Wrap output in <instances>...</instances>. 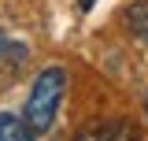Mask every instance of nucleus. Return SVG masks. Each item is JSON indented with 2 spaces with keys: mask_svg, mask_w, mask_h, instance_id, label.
Segmentation results:
<instances>
[{
  "mask_svg": "<svg viewBox=\"0 0 148 141\" xmlns=\"http://www.w3.org/2000/svg\"><path fill=\"white\" fill-rule=\"evenodd\" d=\"M92 8H96V0H78V11H82V15H89Z\"/></svg>",
  "mask_w": 148,
  "mask_h": 141,
  "instance_id": "nucleus-6",
  "label": "nucleus"
},
{
  "mask_svg": "<svg viewBox=\"0 0 148 141\" xmlns=\"http://www.w3.org/2000/svg\"><path fill=\"white\" fill-rule=\"evenodd\" d=\"M145 115H148V93H145Z\"/></svg>",
  "mask_w": 148,
  "mask_h": 141,
  "instance_id": "nucleus-7",
  "label": "nucleus"
},
{
  "mask_svg": "<svg viewBox=\"0 0 148 141\" xmlns=\"http://www.w3.org/2000/svg\"><path fill=\"white\" fill-rule=\"evenodd\" d=\"M37 134L30 130L26 119H18L11 111H0V141H34Z\"/></svg>",
  "mask_w": 148,
  "mask_h": 141,
  "instance_id": "nucleus-5",
  "label": "nucleus"
},
{
  "mask_svg": "<svg viewBox=\"0 0 148 141\" xmlns=\"http://www.w3.org/2000/svg\"><path fill=\"white\" fill-rule=\"evenodd\" d=\"M74 141H141V138L126 119H92L74 134Z\"/></svg>",
  "mask_w": 148,
  "mask_h": 141,
  "instance_id": "nucleus-2",
  "label": "nucleus"
},
{
  "mask_svg": "<svg viewBox=\"0 0 148 141\" xmlns=\"http://www.w3.org/2000/svg\"><path fill=\"white\" fill-rule=\"evenodd\" d=\"M26 59H30V48H26L18 37L0 30V78H4V82H8V78H18V70H22Z\"/></svg>",
  "mask_w": 148,
  "mask_h": 141,
  "instance_id": "nucleus-3",
  "label": "nucleus"
},
{
  "mask_svg": "<svg viewBox=\"0 0 148 141\" xmlns=\"http://www.w3.org/2000/svg\"><path fill=\"white\" fill-rule=\"evenodd\" d=\"M122 22H126V30L137 37V41H145V45H148V0L130 4L126 11H122Z\"/></svg>",
  "mask_w": 148,
  "mask_h": 141,
  "instance_id": "nucleus-4",
  "label": "nucleus"
},
{
  "mask_svg": "<svg viewBox=\"0 0 148 141\" xmlns=\"http://www.w3.org/2000/svg\"><path fill=\"white\" fill-rule=\"evenodd\" d=\"M63 97H67V70H63V67L37 70L34 86H30V97H26V111H22V119L30 123V130H34L37 138L52 130Z\"/></svg>",
  "mask_w": 148,
  "mask_h": 141,
  "instance_id": "nucleus-1",
  "label": "nucleus"
}]
</instances>
